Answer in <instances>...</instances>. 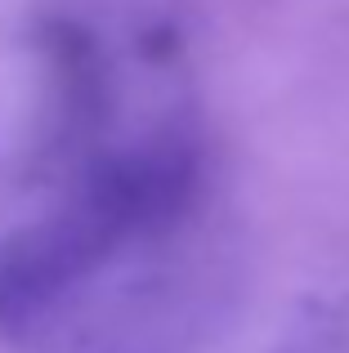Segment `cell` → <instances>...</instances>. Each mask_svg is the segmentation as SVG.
<instances>
[{
  "label": "cell",
  "instance_id": "1",
  "mask_svg": "<svg viewBox=\"0 0 349 353\" xmlns=\"http://www.w3.org/2000/svg\"><path fill=\"white\" fill-rule=\"evenodd\" d=\"M170 179L179 174L161 165L117 170L94 188L86 210H72L59 224H41L0 246V318H27L59 291H68L81 273H90L126 228H134L157 206Z\"/></svg>",
  "mask_w": 349,
  "mask_h": 353
}]
</instances>
